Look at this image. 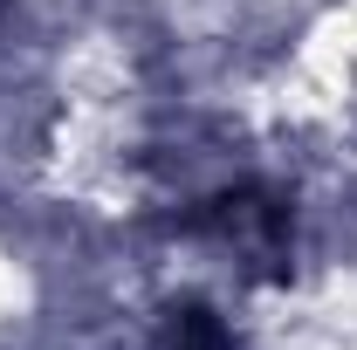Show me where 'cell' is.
<instances>
[{"mask_svg":"<svg viewBox=\"0 0 357 350\" xmlns=\"http://www.w3.org/2000/svg\"><path fill=\"white\" fill-rule=\"evenodd\" d=\"M178 227L199 234V241H220L234 254H248L255 268H282L289 261V199H282V192H261V185L220 192V199L192 206Z\"/></svg>","mask_w":357,"mask_h":350,"instance_id":"obj_1","label":"cell"},{"mask_svg":"<svg viewBox=\"0 0 357 350\" xmlns=\"http://www.w3.org/2000/svg\"><path fill=\"white\" fill-rule=\"evenodd\" d=\"M158 350H227V330H220V316H213V309L185 303V309H172V316H165Z\"/></svg>","mask_w":357,"mask_h":350,"instance_id":"obj_2","label":"cell"},{"mask_svg":"<svg viewBox=\"0 0 357 350\" xmlns=\"http://www.w3.org/2000/svg\"><path fill=\"white\" fill-rule=\"evenodd\" d=\"M0 7H7V0H0Z\"/></svg>","mask_w":357,"mask_h":350,"instance_id":"obj_3","label":"cell"}]
</instances>
